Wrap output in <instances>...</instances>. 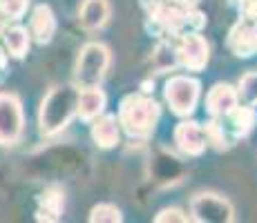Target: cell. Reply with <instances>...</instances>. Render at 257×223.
<instances>
[{
    "label": "cell",
    "instance_id": "19",
    "mask_svg": "<svg viewBox=\"0 0 257 223\" xmlns=\"http://www.w3.org/2000/svg\"><path fill=\"white\" fill-rule=\"evenodd\" d=\"M152 69L157 74L164 72H172L175 67H179V61H177V52H175V41H168V38H159L155 52H152Z\"/></svg>",
    "mask_w": 257,
    "mask_h": 223
},
{
    "label": "cell",
    "instance_id": "22",
    "mask_svg": "<svg viewBox=\"0 0 257 223\" xmlns=\"http://www.w3.org/2000/svg\"><path fill=\"white\" fill-rule=\"evenodd\" d=\"M237 94H239V101H244L246 105L257 107V72H248L241 76L239 85H237Z\"/></svg>",
    "mask_w": 257,
    "mask_h": 223
},
{
    "label": "cell",
    "instance_id": "30",
    "mask_svg": "<svg viewBox=\"0 0 257 223\" xmlns=\"http://www.w3.org/2000/svg\"><path fill=\"white\" fill-rule=\"evenodd\" d=\"M148 3H152V0H141V5H148Z\"/></svg>",
    "mask_w": 257,
    "mask_h": 223
},
{
    "label": "cell",
    "instance_id": "15",
    "mask_svg": "<svg viewBox=\"0 0 257 223\" xmlns=\"http://www.w3.org/2000/svg\"><path fill=\"white\" fill-rule=\"evenodd\" d=\"M92 141L101 150H112L121 143V125L114 114L103 112L98 118L92 121Z\"/></svg>",
    "mask_w": 257,
    "mask_h": 223
},
{
    "label": "cell",
    "instance_id": "10",
    "mask_svg": "<svg viewBox=\"0 0 257 223\" xmlns=\"http://www.w3.org/2000/svg\"><path fill=\"white\" fill-rule=\"evenodd\" d=\"M237 105H239V94L230 83H215L206 94V112L212 118L228 116Z\"/></svg>",
    "mask_w": 257,
    "mask_h": 223
},
{
    "label": "cell",
    "instance_id": "13",
    "mask_svg": "<svg viewBox=\"0 0 257 223\" xmlns=\"http://www.w3.org/2000/svg\"><path fill=\"white\" fill-rule=\"evenodd\" d=\"M221 123H224L226 132L233 136V141L246 138L257 125V110H255V105H246V103L244 105H237L228 116L221 118Z\"/></svg>",
    "mask_w": 257,
    "mask_h": 223
},
{
    "label": "cell",
    "instance_id": "24",
    "mask_svg": "<svg viewBox=\"0 0 257 223\" xmlns=\"http://www.w3.org/2000/svg\"><path fill=\"white\" fill-rule=\"evenodd\" d=\"M170 221L186 223V221H190V216H188L186 212H181L179 207H166V210H161L159 214L155 216V223H170Z\"/></svg>",
    "mask_w": 257,
    "mask_h": 223
},
{
    "label": "cell",
    "instance_id": "26",
    "mask_svg": "<svg viewBox=\"0 0 257 223\" xmlns=\"http://www.w3.org/2000/svg\"><path fill=\"white\" fill-rule=\"evenodd\" d=\"M7 63H9L7 52H5V49L0 47V83H3V78L7 76Z\"/></svg>",
    "mask_w": 257,
    "mask_h": 223
},
{
    "label": "cell",
    "instance_id": "18",
    "mask_svg": "<svg viewBox=\"0 0 257 223\" xmlns=\"http://www.w3.org/2000/svg\"><path fill=\"white\" fill-rule=\"evenodd\" d=\"M3 49L7 52L9 58H16L23 61L29 54V45H32V36H29V29H25L23 25H7L3 32Z\"/></svg>",
    "mask_w": 257,
    "mask_h": 223
},
{
    "label": "cell",
    "instance_id": "16",
    "mask_svg": "<svg viewBox=\"0 0 257 223\" xmlns=\"http://www.w3.org/2000/svg\"><path fill=\"white\" fill-rule=\"evenodd\" d=\"M107 107V96L101 87H83L78 89L76 101V116L85 123H92L98 118Z\"/></svg>",
    "mask_w": 257,
    "mask_h": 223
},
{
    "label": "cell",
    "instance_id": "7",
    "mask_svg": "<svg viewBox=\"0 0 257 223\" xmlns=\"http://www.w3.org/2000/svg\"><path fill=\"white\" fill-rule=\"evenodd\" d=\"M177 61L188 72H204L210 61V47L199 32H186L175 38Z\"/></svg>",
    "mask_w": 257,
    "mask_h": 223
},
{
    "label": "cell",
    "instance_id": "29",
    "mask_svg": "<svg viewBox=\"0 0 257 223\" xmlns=\"http://www.w3.org/2000/svg\"><path fill=\"white\" fill-rule=\"evenodd\" d=\"M228 3H230V5H235V7H237V5H239V0H228Z\"/></svg>",
    "mask_w": 257,
    "mask_h": 223
},
{
    "label": "cell",
    "instance_id": "12",
    "mask_svg": "<svg viewBox=\"0 0 257 223\" xmlns=\"http://www.w3.org/2000/svg\"><path fill=\"white\" fill-rule=\"evenodd\" d=\"M56 14L49 5H36L32 9V18H29V36L32 41H36L38 45H47L52 43V38L56 36Z\"/></svg>",
    "mask_w": 257,
    "mask_h": 223
},
{
    "label": "cell",
    "instance_id": "17",
    "mask_svg": "<svg viewBox=\"0 0 257 223\" xmlns=\"http://www.w3.org/2000/svg\"><path fill=\"white\" fill-rule=\"evenodd\" d=\"M63 210H65V192L58 185H49L47 190L38 196L36 221L56 223V221H61Z\"/></svg>",
    "mask_w": 257,
    "mask_h": 223
},
{
    "label": "cell",
    "instance_id": "28",
    "mask_svg": "<svg viewBox=\"0 0 257 223\" xmlns=\"http://www.w3.org/2000/svg\"><path fill=\"white\" fill-rule=\"evenodd\" d=\"M7 25H9V21L3 16V14H0V38H3V32H5V27H7Z\"/></svg>",
    "mask_w": 257,
    "mask_h": 223
},
{
    "label": "cell",
    "instance_id": "8",
    "mask_svg": "<svg viewBox=\"0 0 257 223\" xmlns=\"http://www.w3.org/2000/svg\"><path fill=\"white\" fill-rule=\"evenodd\" d=\"M184 176H186L184 163L175 154H170V152L161 150L150 158V178L157 185H161V187L175 185V183L184 181Z\"/></svg>",
    "mask_w": 257,
    "mask_h": 223
},
{
    "label": "cell",
    "instance_id": "14",
    "mask_svg": "<svg viewBox=\"0 0 257 223\" xmlns=\"http://www.w3.org/2000/svg\"><path fill=\"white\" fill-rule=\"evenodd\" d=\"M112 16V7L107 0H83L78 7V23L85 32H101Z\"/></svg>",
    "mask_w": 257,
    "mask_h": 223
},
{
    "label": "cell",
    "instance_id": "11",
    "mask_svg": "<svg viewBox=\"0 0 257 223\" xmlns=\"http://www.w3.org/2000/svg\"><path fill=\"white\" fill-rule=\"evenodd\" d=\"M226 45L237 58H253L257 54V27L246 21H237L228 32Z\"/></svg>",
    "mask_w": 257,
    "mask_h": 223
},
{
    "label": "cell",
    "instance_id": "1",
    "mask_svg": "<svg viewBox=\"0 0 257 223\" xmlns=\"http://www.w3.org/2000/svg\"><path fill=\"white\" fill-rule=\"evenodd\" d=\"M78 87L74 83L56 85L47 92L38 110V130L43 136H56L65 130L76 116Z\"/></svg>",
    "mask_w": 257,
    "mask_h": 223
},
{
    "label": "cell",
    "instance_id": "3",
    "mask_svg": "<svg viewBox=\"0 0 257 223\" xmlns=\"http://www.w3.org/2000/svg\"><path fill=\"white\" fill-rule=\"evenodd\" d=\"M112 63L110 47L103 43H85L78 52L76 65H74V85L78 89L83 87H101V83L105 81L107 69Z\"/></svg>",
    "mask_w": 257,
    "mask_h": 223
},
{
    "label": "cell",
    "instance_id": "5",
    "mask_svg": "<svg viewBox=\"0 0 257 223\" xmlns=\"http://www.w3.org/2000/svg\"><path fill=\"white\" fill-rule=\"evenodd\" d=\"M190 221L199 223H230L235 221V207L226 196L215 192H199L190 201Z\"/></svg>",
    "mask_w": 257,
    "mask_h": 223
},
{
    "label": "cell",
    "instance_id": "25",
    "mask_svg": "<svg viewBox=\"0 0 257 223\" xmlns=\"http://www.w3.org/2000/svg\"><path fill=\"white\" fill-rule=\"evenodd\" d=\"M237 9H239L241 21H246V23H250L257 27V0H239Z\"/></svg>",
    "mask_w": 257,
    "mask_h": 223
},
{
    "label": "cell",
    "instance_id": "2",
    "mask_svg": "<svg viewBox=\"0 0 257 223\" xmlns=\"http://www.w3.org/2000/svg\"><path fill=\"white\" fill-rule=\"evenodd\" d=\"M161 116V107L150 94H127L118 105V125L132 138H148L155 132Z\"/></svg>",
    "mask_w": 257,
    "mask_h": 223
},
{
    "label": "cell",
    "instance_id": "4",
    "mask_svg": "<svg viewBox=\"0 0 257 223\" xmlns=\"http://www.w3.org/2000/svg\"><path fill=\"white\" fill-rule=\"evenodd\" d=\"M164 98L170 112L179 118H190L201 98V83L192 76H170L164 87Z\"/></svg>",
    "mask_w": 257,
    "mask_h": 223
},
{
    "label": "cell",
    "instance_id": "20",
    "mask_svg": "<svg viewBox=\"0 0 257 223\" xmlns=\"http://www.w3.org/2000/svg\"><path fill=\"white\" fill-rule=\"evenodd\" d=\"M204 134H206V143H208V145H212L215 150H219V152L228 150V147L235 143L233 136L226 132V127H224V123H221V118H212V116H210V121L206 123V127H204Z\"/></svg>",
    "mask_w": 257,
    "mask_h": 223
},
{
    "label": "cell",
    "instance_id": "23",
    "mask_svg": "<svg viewBox=\"0 0 257 223\" xmlns=\"http://www.w3.org/2000/svg\"><path fill=\"white\" fill-rule=\"evenodd\" d=\"M29 9V0H0V14L7 21H21Z\"/></svg>",
    "mask_w": 257,
    "mask_h": 223
},
{
    "label": "cell",
    "instance_id": "21",
    "mask_svg": "<svg viewBox=\"0 0 257 223\" xmlns=\"http://www.w3.org/2000/svg\"><path fill=\"white\" fill-rule=\"evenodd\" d=\"M90 221L92 223H121L123 212L118 210L114 203H98V205L92 207Z\"/></svg>",
    "mask_w": 257,
    "mask_h": 223
},
{
    "label": "cell",
    "instance_id": "9",
    "mask_svg": "<svg viewBox=\"0 0 257 223\" xmlns=\"http://www.w3.org/2000/svg\"><path fill=\"white\" fill-rule=\"evenodd\" d=\"M175 143H177V147H179L181 154L201 156L206 152V147H208V143H206V134H204V125L184 118V121L175 127Z\"/></svg>",
    "mask_w": 257,
    "mask_h": 223
},
{
    "label": "cell",
    "instance_id": "6",
    "mask_svg": "<svg viewBox=\"0 0 257 223\" xmlns=\"http://www.w3.org/2000/svg\"><path fill=\"white\" fill-rule=\"evenodd\" d=\"M25 130L23 103L16 94L0 92V145H16Z\"/></svg>",
    "mask_w": 257,
    "mask_h": 223
},
{
    "label": "cell",
    "instance_id": "27",
    "mask_svg": "<svg viewBox=\"0 0 257 223\" xmlns=\"http://www.w3.org/2000/svg\"><path fill=\"white\" fill-rule=\"evenodd\" d=\"M164 3H170V5H177L181 9H190V7H197L199 0H164Z\"/></svg>",
    "mask_w": 257,
    "mask_h": 223
}]
</instances>
